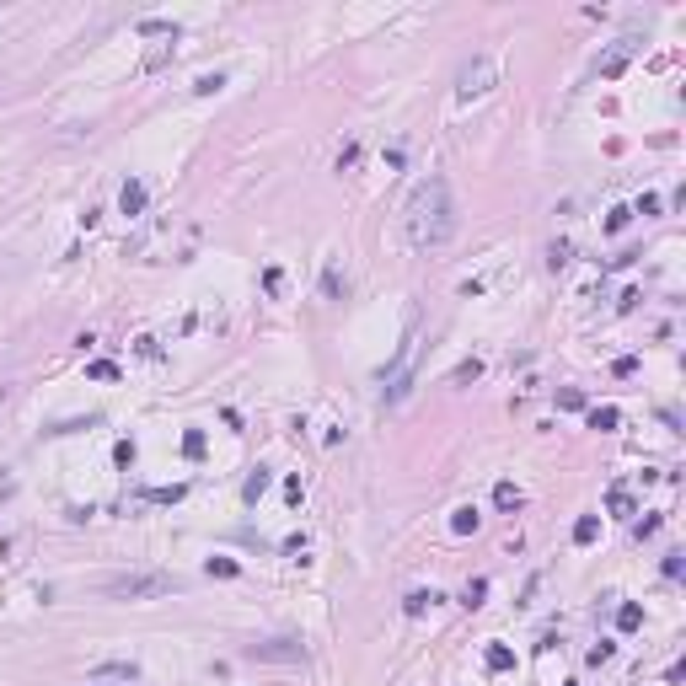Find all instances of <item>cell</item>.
Returning a JSON list of instances; mask_svg holds the SVG:
<instances>
[{
	"mask_svg": "<svg viewBox=\"0 0 686 686\" xmlns=\"http://www.w3.org/2000/svg\"><path fill=\"white\" fill-rule=\"evenodd\" d=\"M402 236L419 253H434V247H446L456 236V199H450L446 177H424L408 193V204H402Z\"/></svg>",
	"mask_w": 686,
	"mask_h": 686,
	"instance_id": "cell-1",
	"label": "cell"
},
{
	"mask_svg": "<svg viewBox=\"0 0 686 686\" xmlns=\"http://www.w3.org/2000/svg\"><path fill=\"white\" fill-rule=\"evenodd\" d=\"M172 590H177L172 574H113V579H102L108 601H156V595H172Z\"/></svg>",
	"mask_w": 686,
	"mask_h": 686,
	"instance_id": "cell-2",
	"label": "cell"
},
{
	"mask_svg": "<svg viewBox=\"0 0 686 686\" xmlns=\"http://www.w3.org/2000/svg\"><path fill=\"white\" fill-rule=\"evenodd\" d=\"M494 75H499V65L488 60V54H477L472 65H461V81H456V92H461V96H482L488 86H494Z\"/></svg>",
	"mask_w": 686,
	"mask_h": 686,
	"instance_id": "cell-3",
	"label": "cell"
},
{
	"mask_svg": "<svg viewBox=\"0 0 686 686\" xmlns=\"http://www.w3.org/2000/svg\"><path fill=\"white\" fill-rule=\"evenodd\" d=\"M247 660H274V665H301L306 660V643L301 638H268V643H253Z\"/></svg>",
	"mask_w": 686,
	"mask_h": 686,
	"instance_id": "cell-4",
	"label": "cell"
},
{
	"mask_svg": "<svg viewBox=\"0 0 686 686\" xmlns=\"http://www.w3.org/2000/svg\"><path fill=\"white\" fill-rule=\"evenodd\" d=\"M408 386H413V338L402 343L397 365H392V375H386V402H402V397H408Z\"/></svg>",
	"mask_w": 686,
	"mask_h": 686,
	"instance_id": "cell-5",
	"label": "cell"
},
{
	"mask_svg": "<svg viewBox=\"0 0 686 686\" xmlns=\"http://www.w3.org/2000/svg\"><path fill=\"white\" fill-rule=\"evenodd\" d=\"M102 681L134 686V681H140V665H134V660H102V665H92V670H86V686H102Z\"/></svg>",
	"mask_w": 686,
	"mask_h": 686,
	"instance_id": "cell-6",
	"label": "cell"
},
{
	"mask_svg": "<svg viewBox=\"0 0 686 686\" xmlns=\"http://www.w3.org/2000/svg\"><path fill=\"white\" fill-rule=\"evenodd\" d=\"M627 54H633V38H622V43H616V48H612V54H606V60H601V65H595V70H601V75H606V81H612V75H622V65H627Z\"/></svg>",
	"mask_w": 686,
	"mask_h": 686,
	"instance_id": "cell-7",
	"label": "cell"
},
{
	"mask_svg": "<svg viewBox=\"0 0 686 686\" xmlns=\"http://www.w3.org/2000/svg\"><path fill=\"white\" fill-rule=\"evenodd\" d=\"M118 204H123V215H140V209H145V182H123V193H118Z\"/></svg>",
	"mask_w": 686,
	"mask_h": 686,
	"instance_id": "cell-8",
	"label": "cell"
},
{
	"mask_svg": "<svg viewBox=\"0 0 686 686\" xmlns=\"http://www.w3.org/2000/svg\"><path fill=\"white\" fill-rule=\"evenodd\" d=\"M590 429H601V434L622 429V408H590Z\"/></svg>",
	"mask_w": 686,
	"mask_h": 686,
	"instance_id": "cell-9",
	"label": "cell"
},
{
	"mask_svg": "<svg viewBox=\"0 0 686 686\" xmlns=\"http://www.w3.org/2000/svg\"><path fill=\"white\" fill-rule=\"evenodd\" d=\"M595 536H601V520H595V515H579V520H574V542H579V547H590Z\"/></svg>",
	"mask_w": 686,
	"mask_h": 686,
	"instance_id": "cell-10",
	"label": "cell"
},
{
	"mask_svg": "<svg viewBox=\"0 0 686 686\" xmlns=\"http://www.w3.org/2000/svg\"><path fill=\"white\" fill-rule=\"evenodd\" d=\"M494 504L499 509H520V488L515 482H494Z\"/></svg>",
	"mask_w": 686,
	"mask_h": 686,
	"instance_id": "cell-11",
	"label": "cell"
},
{
	"mask_svg": "<svg viewBox=\"0 0 686 686\" xmlns=\"http://www.w3.org/2000/svg\"><path fill=\"white\" fill-rule=\"evenodd\" d=\"M263 488H268V472H263V467H258V472H253V477L241 482V499H247V504H258V494H263Z\"/></svg>",
	"mask_w": 686,
	"mask_h": 686,
	"instance_id": "cell-12",
	"label": "cell"
},
{
	"mask_svg": "<svg viewBox=\"0 0 686 686\" xmlns=\"http://www.w3.org/2000/svg\"><path fill=\"white\" fill-rule=\"evenodd\" d=\"M638 622H643V606H633V601H627V606H616V627H622V633H633Z\"/></svg>",
	"mask_w": 686,
	"mask_h": 686,
	"instance_id": "cell-13",
	"label": "cell"
},
{
	"mask_svg": "<svg viewBox=\"0 0 686 686\" xmlns=\"http://www.w3.org/2000/svg\"><path fill=\"white\" fill-rule=\"evenodd\" d=\"M429 606H434V595H429V590H413L408 601H402V612H408V616H424Z\"/></svg>",
	"mask_w": 686,
	"mask_h": 686,
	"instance_id": "cell-14",
	"label": "cell"
},
{
	"mask_svg": "<svg viewBox=\"0 0 686 686\" xmlns=\"http://www.w3.org/2000/svg\"><path fill=\"white\" fill-rule=\"evenodd\" d=\"M86 375H92V381H118V365H113V360H92Z\"/></svg>",
	"mask_w": 686,
	"mask_h": 686,
	"instance_id": "cell-15",
	"label": "cell"
},
{
	"mask_svg": "<svg viewBox=\"0 0 686 686\" xmlns=\"http://www.w3.org/2000/svg\"><path fill=\"white\" fill-rule=\"evenodd\" d=\"M450 531H456V536L477 531V509H456V515H450Z\"/></svg>",
	"mask_w": 686,
	"mask_h": 686,
	"instance_id": "cell-16",
	"label": "cell"
},
{
	"mask_svg": "<svg viewBox=\"0 0 686 686\" xmlns=\"http://www.w3.org/2000/svg\"><path fill=\"white\" fill-rule=\"evenodd\" d=\"M509 665H515V654H509L504 643H494V649H488V670H509Z\"/></svg>",
	"mask_w": 686,
	"mask_h": 686,
	"instance_id": "cell-17",
	"label": "cell"
},
{
	"mask_svg": "<svg viewBox=\"0 0 686 686\" xmlns=\"http://www.w3.org/2000/svg\"><path fill=\"white\" fill-rule=\"evenodd\" d=\"M482 375V360H461L456 365V375H450V381H477Z\"/></svg>",
	"mask_w": 686,
	"mask_h": 686,
	"instance_id": "cell-18",
	"label": "cell"
},
{
	"mask_svg": "<svg viewBox=\"0 0 686 686\" xmlns=\"http://www.w3.org/2000/svg\"><path fill=\"white\" fill-rule=\"evenodd\" d=\"M220 86H226V75H199V81H193V92L209 96V92H220Z\"/></svg>",
	"mask_w": 686,
	"mask_h": 686,
	"instance_id": "cell-19",
	"label": "cell"
},
{
	"mask_svg": "<svg viewBox=\"0 0 686 686\" xmlns=\"http://www.w3.org/2000/svg\"><path fill=\"white\" fill-rule=\"evenodd\" d=\"M209 574H220V579H236V574H241V568H236V563H231V558H209Z\"/></svg>",
	"mask_w": 686,
	"mask_h": 686,
	"instance_id": "cell-20",
	"label": "cell"
},
{
	"mask_svg": "<svg viewBox=\"0 0 686 686\" xmlns=\"http://www.w3.org/2000/svg\"><path fill=\"white\" fill-rule=\"evenodd\" d=\"M660 568H665V579H681V568H686V558H681V553H665V563H660Z\"/></svg>",
	"mask_w": 686,
	"mask_h": 686,
	"instance_id": "cell-21",
	"label": "cell"
},
{
	"mask_svg": "<svg viewBox=\"0 0 686 686\" xmlns=\"http://www.w3.org/2000/svg\"><path fill=\"white\" fill-rule=\"evenodd\" d=\"M182 450H188V456H204V434L188 429V434H182Z\"/></svg>",
	"mask_w": 686,
	"mask_h": 686,
	"instance_id": "cell-22",
	"label": "cell"
},
{
	"mask_svg": "<svg viewBox=\"0 0 686 686\" xmlns=\"http://www.w3.org/2000/svg\"><path fill=\"white\" fill-rule=\"evenodd\" d=\"M482 595H488V579H472L467 585V606H482Z\"/></svg>",
	"mask_w": 686,
	"mask_h": 686,
	"instance_id": "cell-23",
	"label": "cell"
},
{
	"mask_svg": "<svg viewBox=\"0 0 686 686\" xmlns=\"http://www.w3.org/2000/svg\"><path fill=\"white\" fill-rule=\"evenodd\" d=\"M558 408H568V413H579V408H585V397H579V392H558Z\"/></svg>",
	"mask_w": 686,
	"mask_h": 686,
	"instance_id": "cell-24",
	"label": "cell"
},
{
	"mask_svg": "<svg viewBox=\"0 0 686 686\" xmlns=\"http://www.w3.org/2000/svg\"><path fill=\"white\" fill-rule=\"evenodd\" d=\"M322 289H327V295H343V279H338V268H327V274H322Z\"/></svg>",
	"mask_w": 686,
	"mask_h": 686,
	"instance_id": "cell-25",
	"label": "cell"
},
{
	"mask_svg": "<svg viewBox=\"0 0 686 686\" xmlns=\"http://www.w3.org/2000/svg\"><path fill=\"white\" fill-rule=\"evenodd\" d=\"M612 649H616V643H606V638H601V643L590 649V665H606V660H612Z\"/></svg>",
	"mask_w": 686,
	"mask_h": 686,
	"instance_id": "cell-26",
	"label": "cell"
},
{
	"mask_svg": "<svg viewBox=\"0 0 686 686\" xmlns=\"http://www.w3.org/2000/svg\"><path fill=\"white\" fill-rule=\"evenodd\" d=\"M633 215H660V199H654V193H643V199H638V209H633Z\"/></svg>",
	"mask_w": 686,
	"mask_h": 686,
	"instance_id": "cell-27",
	"label": "cell"
},
{
	"mask_svg": "<svg viewBox=\"0 0 686 686\" xmlns=\"http://www.w3.org/2000/svg\"><path fill=\"white\" fill-rule=\"evenodd\" d=\"M627 220H633V209H612V220H606V231H622Z\"/></svg>",
	"mask_w": 686,
	"mask_h": 686,
	"instance_id": "cell-28",
	"label": "cell"
},
{
	"mask_svg": "<svg viewBox=\"0 0 686 686\" xmlns=\"http://www.w3.org/2000/svg\"><path fill=\"white\" fill-rule=\"evenodd\" d=\"M568 258H574V247H568V241H558V247H553V268H563Z\"/></svg>",
	"mask_w": 686,
	"mask_h": 686,
	"instance_id": "cell-29",
	"label": "cell"
},
{
	"mask_svg": "<svg viewBox=\"0 0 686 686\" xmlns=\"http://www.w3.org/2000/svg\"><path fill=\"white\" fill-rule=\"evenodd\" d=\"M606 504H612L616 515H627V509H633V504H627V494H622V488H612V499H606Z\"/></svg>",
	"mask_w": 686,
	"mask_h": 686,
	"instance_id": "cell-30",
	"label": "cell"
}]
</instances>
